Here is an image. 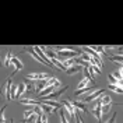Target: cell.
<instances>
[{"label": "cell", "mask_w": 123, "mask_h": 123, "mask_svg": "<svg viewBox=\"0 0 123 123\" xmlns=\"http://www.w3.org/2000/svg\"><path fill=\"white\" fill-rule=\"evenodd\" d=\"M81 56V52H77V50H73V49H69V48H62L57 50V59L60 62H64L67 59H76V57H80Z\"/></svg>", "instance_id": "6da1fadb"}, {"label": "cell", "mask_w": 123, "mask_h": 123, "mask_svg": "<svg viewBox=\"0 0 123 123\" xmlns=\"http://www.w3.org/2000/svg\"><path fill=\"white\" fill-rule=\"evenodd\" d=\"M83 50H84V52H87V53L90 55V56H91L94 60H97V64H98V67H101V69H102V63H104V62H102V57H101V55L98 53L97 50H94L91 46H84V48H83Z\"/></svg>", "instance_id": "7a4b0ae2"}, {"label": "cell", "mask_w": 123, "mask_h": 123, "mask_svg": "<svg viewBox=\"0 0 123 123\" xmlns=\"http://www.w3.org/2000/svg\"><path fill=\"white\" fill-rule=\"evenodd\" d=\"M104 94H105V90H104V88H101V90H95V91L91 92L90 95L84 97V98H83L81 101H83L84 104H87V102H94L95 99H99V98L102 97V95H104Z\"/></svg>", "instance_id": "3957f363"}, {"label": "cell", "mask_w": 123, "mask_h": 123, "mask_svg": "<svg viewBox=\"0 0 123 123\" xmlns=\"http://www.w3.org/2000/svg\"><path fill=\"white\" fill-rule=\"evenodd\" d=\"M18 102L21 105H25V106H38V105H41L39 99H34V98H21V99H18Z\"/></svg>", "instance_id": "277c9868"}, {"label": "cell", "mask_w": 123, "mask_h": 123, "mask_svg": "<svg viewBox=\"0 0 123 123\" xmlns=\"http://www.w3.org/2000/svg\"><path fill=\"white\" fill-rule=\"evenodd\" d=\"M27 80H32V81H39V80H46V78H49V76L46 74V73H32V74H28V76L25 77Z\"/></svg>", "instance_id": "5b68a950"}, {"label": "cell", "mask_w": 123, "mask_h": 123, "mask_svg": "<svg viewBox=\"0 0 123 123\" xmlns=\"http://www.w3.org/2000/svg\"><path fill=\"white\" fill-rule=\"evenodd\" d=\"M48 80H49V78H46V80H39V81H35V83H34V87H35V92H41V91H43V90H45L46 87H48Z\"/></svg>", "instance_id": "8992f818"}, {"label": "cell", "mask_w": 123, "mask_h": 123, "mask_svg": "<svg viewBox=\"0 0 123 123\" xmlns=\"http://www.w3.org/2000/svg\"><path fill=\"white\" fill-rule=\"evenodd\" d=\"M11 64L14 66V70H13V73H11V76H14V74L17 73V71H18V70H23V67H24L23 62L20 60L18 57H13V60H11Z\"/></svg>", "instance_id": "52a82bcc"}, {"label": "cell", "mask_w": 123, "mask_h": 123, "mask_svg": "<svg viewBox=\"0 0 123 123\" xmlns=\"http://www.w3.org/2000/svg\"><path fill=\"white\" fill-rule=\"evenodd\" d=\"M11 88H13V81H11V78H8L7 81H6V99H7V102L13 99Z\"/></svg>", "instance_id": "ba28073f"}, {"label": "cell", "mask_w": 123, "mask_h": 123, "mask_svg": "<svg viewBox=\"0 0 123 123\" xmlns=\"http://www.w3.org/2000/svg\"><path fill=\"white\" fill-rule=\"evenodd\" d=\"M39 102H41V101H39ZM41 109L43 111V113H46V115H50V113H56V112H59V109H57V108L48 106V105L42 104V102H41Z\"/></svg>", "instance_id": "9c48e42d"}, {"label": "cell", "mask_w": 123, "mask_h": 123, "mask_svg": "<svg viewBox=\"0 0 123 123\" xmlns=\"http://www.w3.org/2000/svg\"><path fill=\"white\" fill-rule=\"evenodd\" d=\"M55 91H56V88H55V87H52V85H48L43 91L39 92V99H41V98H45V97L50 95V94H53Z\"/></svg>", "instance_id": "30bf717a"}, {"label": "cell", "mask_w": 123, "mask_h": 123, "mask_svg": "<svg viewBox=\"0 0 123 123\" xmlns=\"http://www.w3.org/2000/svg\"><path fill=\"white\" fill-rule=\"evenodd\" d=\"M71 104H73V106L76 108L77 111H80V112H85V113L88 112V109L85 108V104L83 102V101H73Z\"/></svg>", "instance_id": "8fae6325"}, {"label": "cell", "mask_w": 123, "mask_h": 123, "mask_svg": "<svg viewBox=\"0 0 123 123\" xmlns=\"http://www.w3.org/2000/svg\"><path fill=\"white\" fill-rule=\"evenodd\" d=\"M95 90H94V85H90V87H87V88H83V90H78V91H76V95L78 97V95H90L91 92H94Z\"/></svg>", "instance_id": "7c38bea8"}, {"label": "cell", "mask_w": 123, "mask_h": 123, "mask_svg": "<svg viewBox=\"0 0 123 123\" xmlns=\"http://www.w3.org/2000/svg\"><path fill=\"white\" fill-rule=\"evenodd\" d=\"M42 104H45L48 106H53V108H57V109H62L63 105H62V102H57V101H52V99H45V101H41Z\"/></svg>", "instance_id": "4fadbf2b"}, {"label": "cell", "mask_w": 123, "mask_h": 123, "mask_svg": "<svg viewBox=\"0 0 123 123\" xmlns=\"http://www.w3.org/2000/svg\"><path fill=\"white\" fill-rule=\"evenodd\" d=\"M83 69L84 67H81V66H78V64H74L73 67H70V69L66 70V74H69V76H73V74H76V73H83Z\"/></svg>", "instance_id": "5bb4252c"}, {"label": "cell", "mask_w": 123, "mask_h": 123, "mask_svg": "<svg viewBox=\"0 0 123 123\" xmlns=\"http://www.w3.org/2000/svg\"><path fill=\"white\" fill-rule=\"evenodd\" d=\"M48 84L49 85H52V87H55L56 90H59V88H62L60 85H62V83L56 78V77H49V80H48Z\"/></svg>", "instance_id": "9a60e30c"}, {"label": "cell", "mask_w": 123, "mask_h": 123, "mask_svg": "<svg viewBox=\"0 0 123 123\" xmlns=\"http://www.w3.org/2000/svg\"><path fill=\"white\" fill-rule=\"evenodd\" d=\"M45 53H46V56H48L50 60L57 59V52H55L53 49H50V48H45Z\"/></svg>", "instance_id": "2e32d148"}, {"label": "cell", "mask_w": 123, "mask_h": 123, "mask_svg": "<svg viewBox=\"0 0 123 123\" xmlns=\"http://www.w3.org/2000/svg\"><path fill=\"white\" fill-rule=\"evenodd\" d=\"M90 83H91V81H90L88 78H85V77H84V78L78 83V85H77V91H78V90H83V88H87V87H90V85H88Z\"/></svg>", "instance_id": "e0dca14e"}, {"label": "cell", "mask_w": 123, "mask_h": 123, "mask_svg": "<svg viewBox=\"0 0 123 123\" xmlns=\"http://www.w3.org/2000/svg\"><path fill=\"white\" fill-rule=\"evenodd\" d=\"M64 112H66V109H64V108L59 109V117H60V122L62 123H70V119H67V117H66Z\"/></svg>", "instance_id": "ac0fdd59"}, {"label": "cell", "mask_w": 123, "mask_h": 123, "mask_svg": "<svg viewBox=\"0 0 123 123\" xmlns=\"http://www.w3.org/2000/svg\"><path fill=\"white\" fill-rule=\"evenodd\" d=\"M13 55H11V52H7V55H6V57H4V67H10L11 66V60H13Z\"/></svg>", "instance_id": "d6986e66"}, {"label": "cell", "mask_w": 123, "mask_h": 123, "mask_svg": "<svg viewBox=\"0 0 123 123\" xmlns=\"http://www.w3.org/2000/svg\"><path fill=\"white\" fill-rule=\"evenodd\" d=\"M99 99H101V104H102V105H111V104H112V98H111L109 95H106V94H104Z\"/></svg>", "instance_id": "ffe728a7"}, {"label": "cell", "mask_w": 123, "mask_h": 123, "mask_svg": "<svg viewBox=\"0 0 123 123\" xmlns=\"http://www.w3.org/2000/svg\"><path fill=\"white\" fill-rule=\"evenodd\" d=\"M108 88H109L111 91L116 92V94H123V88H122V87H119V85H113V84H109V85H108Z\"/></svg>", "instance_id": "44dd1931"}, {"label": "cell", "mask_w": 123, "mask_h": 123, "mask_svg": "<svg viewBox=\"0 0 123 123\" xmlns=\"http://www.w3.org/2000/svg\"><path fill=\"white\" fill-rule=\"evenodd\" d=\"M52 63H53L55 67H57L59 70H63V71H66V67L63 66V62H60L59 59H53V60H52Z\"/></svg>", "instance_id": "7402d4cb"}, {"label": "cell", "mask_w": 123, "mask_h": 123, "mask_svg": "<svg viewBox=\"0 0 123 123\" xmlns=\"http://www.w3.org/2000/svg\"><path fill=\"white\" fill-rule=\"evenodd\" d=\"M28 53H30L31 56H32V57H34V59H35V60H37V62H39V63H43V60H42V59L39 57V55L37 53L35 50H34V48L31 49V50H30V52H28ZM43 64H45V63H43Z\"/></svg>", "instance_id": "603a6c76"}, {"label": "cell", "mask_w": 123, "mask_h": 123, "mask_svg": "<svg viewBox=\"0 0 123 123\" xmlns=\"http://www.w3.org/2000/svg\"><path fill=\"white\" fill-rule=\"evenodd\" d=\"M38 117H39V116L37 115V113H34V115H31L28 119H24V123H37Z\"/></svg>", "instance_id": "cb8c5ba5"}, {"label": "cell", "mask_w": 123, "mask_h": 123, "mask_svg": "<svg viewBox=\"0 0 123 123\" xmlns=\"http://www.w3.org/2000/svg\"><path fill=\"white\" fill-rule=\"evenodd\" d=\"M94 50H97L98 53L101 55V56H104V55H106V52H105V46H91Z\"/></svg>", "instance_id": "d4e9b609"}, {"label": "cell", "mask_w": 123, "mask_h": 123, "mask_svg": "<svg viewBox=\"0 0 123 123\" xmlns=\"http://www.w3.org/2000/svg\"><path fill=\"white\" fill-rule=\"evenodd\" d=\"M108 78H109L111 84H113V85H117V83H119V80H117L113 74H108Z\"/></svg>", "instance_id": "484cf974"}, {"label": "cell", "mask_w": 123, "mask_h": 123, "mask_svg": "<svg viewBox=\"0 0 123 123\" xmlns=\"http://www.w3.org/2000/svg\"><path fill=\"white\" fill-rule=\"evenodd\" d=\"M112 109V104L111 105H102V113H109Z\"/></svg>", "instance_id": "4316f807"}, {"label": "cell", "mask_w": 123, "mask_h": 123, "mask_svg": "<svg viewBox=\"0 0 123 123\" xmlns=\"http://www.w3.org/2000/svg\"><path fill=\"white\" fill-rule=\"evenodd\" d=\"M116 116H117V113L116 112H113V115H112V117L108 120V122H105V123H115L116 122Z\"/></svg>", "instance_id": "83f0119b"}, {"label": "cell", "mask_w": 123, "mask_h": 123, "mask_svg": "<svg viewBox=\"0 0 123 123\" xmlns=\"http://www.w3.org/2000/svg\"><path fill=\"white\" fill-rule=\"evenodd\" d=\"M112 74H113V76H115L116 78H117V80H122V78H123L122 73H120V71H119V70H117V71H115V73H112Z\"/></svg>", "instance_id": "f1b7e54d"}, {"label": "cell", "mask_w": 123, "mask_h": 123, "mask_svg": "<svg viewBox=\"0 0 123 123\" xmlns=\"http://www.w3.org/2000/svg\"><path fill=\"white\" fill-rule=\"evenodd\" d=\"M76 123H83L81 116H80V112H78V111H77V113H76Z\"/></svg>", "instance_id": "f546056e"}, {"label": "cell", "mask_w": 123, "mask_h": 123, "mask_svg": "<svg viewBox=\"0 0 123 123\" xmlns=\"http://www.w3.org/2000/svg\"><path fill=\"white\" fill-rule=\"evenodd\" d=\"M41 119H42V123H48V115L43 113V115L41 116Z\"/></svg>", "instance_id": "4dcf8cb0"}, {"label": "cell", "mask_w": 123, "mask_h": 123, "mask_svg": "<svg viewBox=\"0 0 123 123\" xmlns=\"http://www.w3.org/2000/svg\"><path fill=\"white\" fill-rule=\"evenodd\" d=\"M37 123H42V119H41V116L38 117V120H37Z\"/></svg>", "instance_id": "1f68e13d"}, {"label": "cell", "mask_w": 123, "mask_h": 123, "mask_svg": "<svg viewBox=\"0 0 123 123\" xmlns=\"http://www.w3.org/2000/svg\"><path fill=\"white\" fill-rule=\"evenodd\" d=\"M10 123H15V122H14V120H13V119H11V120H10Z\"/></svg>", "instance_id": "d6a6232c"}]
</instances>
